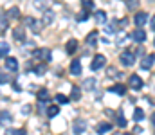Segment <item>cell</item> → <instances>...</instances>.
<instances>
[{
	"instance_id": "1",
	"label": "cell",
	"mask_w": 155,
	"mask_h": 135,
	"mask_svg": "<svg viewBox=\"0 0 155 135\" xmlns=\"http://www.w3.org/2000/svg\"><path fill=\"white\" fill-rule=\"evenodd\" d=\"M33 56H35L36 59H40V61H43V63L51 61V58H52V54H51L49 49H36V50L33 52Z\"/></svg>"
},
{
	"instance_id": "2",
	"label": "cell",
	"mask_w": 155,
	"mask_h": 135,
	"mask_svg": "<svg viewBox=\"0 0 155 135\" xmlns=\"http://www.w3.org/2000/svg\"><path fill=\"white\" fill-rule=\"evenodd\" d=\"M105 63H107V58L103 54H96L94 59H92V63H90V69L92 70H99V69L105 67Z\"/></svg>"
},
{
	"instance_id": "3",
	"label": "cell",
	"mask_w": 155,
	"mask_h": 135,
	"mask_svg": "<svg viewBox=\"0 0 155 135\" xmlns=\"http://www.w3.org/2000/svg\"><path fill=\"white\" fill-rule=\"evenodd\" d=\"M119 61L124 65V67H132L134 63H135V56L132 54V52H128V50H124L121 56H119Z\"/></svg>"
},
{
	"instance_id": "4",
	"label": "cell",
	"mask_w": 155,
	"mask_h": 135,
	"mask_svg": "<svg viewBox=\"0 0 155 135\" xmlns=\"http://www.w3.org/2000/svg\"><path fill=\"white\" fill-rule=\"evenodd\" d=\"M146 22H148V14H146L144 11H139V13H135V16H134V24H135L137 27H143Z\"/></svg>"
},
{
	"instance_id": "5",
	"label": "cell",
	"mask_w": 155,
	"mask_h": 135,
	"mask_svg": "<svg viewBox=\"0 0 155 135\" xmlns=\"http://www.w3.org/2000/svg\"><path fill=\"white\" fill-rule=\"evenodd\" d=\"M128 83H130V87H132L134 90L143 88V85H144V83H143V79H141L137 74H132V76H130V79H128Z\"/></svg>"
},
{
	"instance_id": "6",
	"label": "cell",
	"mask_w": 155,
	"mask_h": 135,
	"mask_svg": "<svg viewBox=\"0 0 155 135\" xmlns=\"http://www.w3.org/2000/svg\"><path fill=\"white\" fill-rule=\"evenodd\" d=\"M85 130H87V123H85V121H81V119H78L76 123H74V126H72L74 135H81Z\"/></svg>"
},
{
	"instance_id": "7",
	"label": "cell",
	"mask_w": 155,
	"mask_h": 135,
	"mask_svg": "<svg viewBox=\"0 0 155 135\" xmlns=\"http://www.w3.org/2000/svg\"><path fill=\"white\" fill-rule=\"evenodd\" d=\"M132 40H134V42H139V43H143V42L146 40V33H144L143 29H135V31L132 33Z\"/></svg>"
},
{
	"instance_id": "8",
	"label": "cell",
	"mask_w": 155,
	"mask_h": 135,
	"mask_svg": "<svg viewBox=\"0 0 155 135\" xmlns=\"http://www.w3.org/2000/svg\"><path fill=\"white\" fill-rule=\"evenodd\" d=\"M155 61V56L153 54H148V56H144V59H143V63H141V67L144 69V70H148V69H152V65H153Z\"/></svg>"
},
{
	"instance_id": "9",
	"label": "cell",
	"mask_w": 155,
	"mask_h": 135,
	"mask_svg": "<svg viewBox=\"0 0 155 135\" xmlns=\"http://www.w3.org/2000/svg\"><path fill=\"white\" fill-rule=\"evenodd\" d=\"M5 67H7V70L15 72V70H18V61L15 58H5Z\"/></svg>"
},
{
	"instance_id": "10",
	"label": "cell",
	"mask_w": 155,
	"mask_h": 135,
	"mask_svg": "<svg viewBox=\"0 0 155 135\" xmlns=\"http://www.w3.org/2000/svg\"><path fill=\"white\" fill-rule=\"evenodd\" d=\"M36 97H38L40 103H47V101H51V92H47V90H40V92H36Z\"/></svg>"
},
{
	"instance_id": "11",
	"label": "cell",
	"mask_w": 155,
	"mask_h": 135,
	"mask_svg": "<svg viewBox=\"0 0 155 135\" xmlns=\"http://www.w3.org/2000/svg\"><path fill=\"white\" fill-rule=\"evenodd\" d=\"M110 92H114L117 95H124V94H126V87H124L123 83H116V85L110 88Z\"/></svg>"
},
{
	"instance_id": "12",
	"label": "cell",
	"mask_w": 155,
	"mask_h": 135,
	"mask_svg": "<svg viewBox=\"0 0 155 135\" xmlns=\"http://www.w3.org/2000/svg\"><path fill=\"white\" fill-rule=\"evenodd\" d=\"M71 72H72L74 76H79V74H81V63H79V59H74V61L71 63Z\"/></svg>"
},
{
	"instance_id": "13",
	"label": "cell",
	"mask_w": 155,
	"mask_h": 135,
	"mask_svg": "<svg viewBox=\"0 0 155 135\" xmlns=\"http://www.w3.org/2000/svg\"><path fill=\"white\" fill-rule=\"evenodd\" d=\"M65 49H67V54H74V52H76V49H78V40H74V38H72V40H69Z\"/></svg>"
},
{
	"instance_id": "14",
	"label": "cell",
	"mask_w": 155,
	"mask_h": 135,
	"mask_svg": "<svg viewBox=\"0 0 155 135\" xmlns=\"http://www.w3.org/2000/svg\"><path fill=\"white\" fill-rule=\"evenodd\" d=\"M94 20H96L97 24H105V22H107V13H105V11H96V13H94Z\"/></svg>"
},
{
	"instance_id": "15",
	"label": "cell",
	"mask_w": 155,
	"mask_h": 135,
	"mask_svg": "<svg viewBox=\"0 0 155 135\" xmlns=\"http://www.w3.org/2000/svg\"><path fill=\"white\" fill-rule=\"evenodd\" d=\"M110 130H112V124H110V123H101V124H97V133L99 135L107 133V132H110Z\"/></svg>"
},
{
	"instance_id": "16",
	"label": "cell",
	"mask_w": 155,
	"mask_h": 135,
	"mask_svg": "<svg viewBox=\"0 0 155 135\" xmlns=\"http://www.w3.org/2000/svg\"><path fill=\"white\" fill-rule=\"evenodd\" d=\"M117 27H119V22H110V24L105 25V33H107V34H114Z\"/></svg>"
},
{
	"instance_id": "17",
	"label": "cell",
	"mask_w": 155,
	"mask_h": 135,
	"mask_svg": "<svg viewBox=\"0 0 155 135\" xmlns=\"http://www.w3.org/2000/svg\"><path fill=\"white\" fill-rule=\"evenodd\" d=\"M87 43L88 45H96L97 43V33H96V31L88 33V36H87Z\"/></svg>"
},
{
	"instance_id": "18",
	"label": "cell",
	"mask_w": 155,
	"mask_h": 135,
	"mask_svg": "<svg viewBox=\"0 0 155 135\" xmlns=\"http://www.w3.org/2000/svg\"><path fill=\"white\" fill-rule=\"evenodd\" d=\"M15 40H16V42H25V34H24V31H22L20 27L15 29Z\"/></svg>"
},
{
	"instance_id": "19",
	"label": "cell",
	"mask_w": 155,
	"mask_h": 135,
	"mask_svg": "<svg viewBox=\"0 0 155 135\" xmlns=\"http://www.w3.org/2000/svg\"><path fill=\"white\" fill-rule=\"evenodd\" d=\"M58 114H60V106H51V108L47 110V115H49V117H56Z\"/></svg>"
},
{
	"instance_id": "20",
	"label": "cell",
	"mask_w": 155,
	"mask_h": 135,
	"mask_svg": "<svg viewBox=\"0 0 155 135\" xmlns=\"http://www.w3.org/2000/svg\"><path fill=\"white\" fill-rule=\"evenodd\" d=\"M7 52H9V45L5 43V42H2V45H0V54H2V58H7Z\"/></svg>"
},
{
	"instance_id": "21",
	"label": "cell",
	"mask_w": 155,
	"mask_h": 135,
	"mask_svg": "<svg viewBox=\"0 0 155 135\" xmlns=\"http://www.w3.org/2000/svg\"><path fill=\"white\" fill-rule=\"evenodd\" d=\"M54 18V13L52 11H45V16H43V24H51Z\"/></svg>"
},
{
	"instance_id": "22",
	"label": "cell",
	"mask_w": 155,
	"mask_h": 135,
	"mask_svg": "<svg viewBox=\"0 0 155 135\" xmlns=\"http://www.w3.org/2000/svg\"><path fill=\"white\" fill-rule=\"evenodd\" d=\"M134 119H135V121H143V119H144V112H143L141 108H137V110L134 112Z\"/></svg>"
},
{
	"instance_id": "23",
	"label": "cell",
	"mask_w": 155,
	"mask_h": 135,
	"mask_svg": "<svg viewBox=\"0 0 155 135\" xmlns=\"http://www.w3.org/2000/svg\"><path fill=\"white\" fill-rule=\"evenodd\" d=\"M18 14H20V11H18V7H11V9L7 11V16H9V18H16Z\"/></svg>"
},
{
	"instance_id": "24",
	"label": "cell",
	"mask_w": 155,
	"mask_h": 135,
	"mask_svg": "<svg viewBox=\"0 0 155 135\" xmlns=\"http://www.w3.org/2000/svg\"><path fill=\"white\" fill-rule=\"evenodd\" d=\"M45 70H47V65H45V63H40L38 67H35V74H43V72H45Z\"/></svg>"
},
{
	"instance_id": "25",
	"label": "cell",
	"mask_w": 155,
	"mask_h": 135,
	"mask_svg": "<svg viewBox=\"0 0 155 135\" xmlns=\"http://www.w3.org/2000/svg\"><path fill=\"white\" fill-rule=\"evenodd\" d=\"M5 135H25L24 130H13V128H9V130H5Z\"/></svg>"
},
{
	"instance_id": "26",
	"label": "cell",
	"mask_w": 155,
	"mask_h": 135,
	"mask_svg": "<svg viewBox=\"0 0 155 135\" xmlns=\"http://www.w3.org/2000/svg\"><path fill=\"white\" fill-rule=\"evenodd\" d=\"M87 18H88V11H87V9H83V11L78 14V22H85Z\"/></svg>"
},
{
	"instance_id": "27",
	"label": "cell",
	"mask_w": 155,
	"mask_h": 135,
	"mask_svg": "<svg viewBox=\"0 0 155 135\" xmlns=\"http://www.w3.org/2000/svg\"><path fill=\"white\" fill-rule=\"evenodd\" d=\"M83 87H85V88H94V87H96V79H94V78L87 79V81L83 83Z\"/></svg>"
},
{
	"instance_id": "28",
	"label": "cell",
	"mask_w": 155,
	"mask_h": 135,
	"mask_svg": "<svg viewBox=\"0 0 155 135\" xmlns=\"http://www.w3.org/2000/svg\"><path fill=\"white\" fill-rule=\"evenodd\" d=\"M56 101H58L60 104H67V103H69V97H65L63 94H58V95H56Z\"/></svg>"
},
{
	"instance_id": "29",
	"label": "cell",
	"mask_w": 155,
	"mask_h": 135,
	"mask_svg": "<svg viewBox=\"0 0 155 135\" xmlns=\"http://www.w3.org/2000/svg\"><path fill=\"white\" fill-rule=\"evenodd\" d=\"M139 5V0H126V7L128 9H135Z\"/></svg>"
},
{
	"instance_id": "30",
	"label": "cell",
	"mask_w": 155,
	"mask_h": 135,
	"mask_svg": "<svg viewBox=\"0 0 155 135\" xmlns=\"http://www.w3.org/2000/svg\"><path fill=\"white\" fill-rule=\"evenodd\" d=\"M117 124H119L121 128H124V126L128 124V121L124 119V115H119V117H117Z\"/></svg>"
},
{
	"instance_id": "31",
	"label": "cell",
	"mask_w": 155,
	"mask_h": 135,
	"mask_svg": "<svg viewBox=\"0 0 155 135\" xmlns=\"http://www.w3.org/2000/svg\"><path fill=\"white\" fill-rule=\"evenodd\" d=\"M71 99H72V101H78V99H79V88H78V87L72 88V95H71Z\"/></svg>"
},
{
	"instance_id": "32",
	"label": "cell",
	"mask_w": 155,
	"mask_h": 135,
	"mask_svg": "<svg viewBox=\"0 0 155 135\" xmlns=\"http://www.w3.org/2000/svg\"><path fill=\"white\" fill-rule=\"evenodd\" d=\"M81 2H83V9H87V11H90V9H92V5H94V4H92V0H81Z\"/></svg>"
},
{
	"instance_id": "33",
	"label": "cell",
	"mask_w": 155,
	"mask_h": 135,
	"mask_svg": "<svg viewBox=\"0 0 155 135\" xmlns=\"http://www.w3.org/2000/svg\"><path fill=\"white\" fill-rule=\"evenodd\" d=\"M7 121H11V115L5 110H2V123H7Z\"/></svg>"
},
{
	"instance_id": "34",
	"label": "cell",
	"mask_w": 155,
	"mask_h": 135,
	"mask_svg": "<svg viewBox=\"0 0 155 135\" xmlns=\"http://www.w3.org/2000/svg\"><path fill=\"white\" fill-rule=\"evenodd\" d=\"M7 18H9V16H5V14H2V33L5 31V25H7Z\"/></svg>"
},
{
	"instance_id": "35",
	"label": "cell",
	"mask_w": 155,
	"mask_h": 135,
	"mask_svg": "<svg viewBox=\"0 0 155 135\" xmlns=\"http://www.w3.org/2000/svg\"><path fill=\"white\" fill-rule=\"evenodd\" d=\"M137 133H143V128L135 124V128H134V135H137Z\"/></svg>"
},
{
	"instance_id": "36",
	"label": "cell",
	"mask_w": 155,
	"mask_h": 135,
	"mask_svg": "<svg viewBox=\"0 0 155 135\" xmlns=\"http://www.w3.org/2000/svg\"><path fill=\"white\" fill-rule=\"evenodd\" d=\"M0 81H2V85H4V83L7 81V76H5V74H2V79H0Z\"/></svg>"
},
{
	"instance_id": "37",
	"label": "cell",
	"mask_w": 155,
	"mask_h": 135,
	"mask_svg": "<svg viewBox=\"0 0 155 135\" xmlns=\"http://www.w3.org/2000/svg\"><path fill=\"white\" fill-rule=\"evenodd\" d=\"M31 112V108H29V104H25V108H24V114H29Z\"/></svg>"
},
{
	"instance_id": "38",
	"label": "cell",
	"mask_w": 155,
	"mask_h": 135,
	"mask_svg": "<svg viewBox=\"0 0 155 135\" xmlns=\"http://www.w3.org/2000/svg\"><path fill=\"white\" fill-rule=\"evenodd\" d=\"M150 25H152V29H153V31H155V16H153V18H152V22H150Z\"/></svg>"
},
{
	"instance_id": "39",
	"label": "cell",
	"mask_w": 155,
	"mask_h": 135,
	"mask_svg": "<svg viewBox=\"0 0 155 135\" xmlns=\"http://www.w3.org/2000/svg\"><path fill=\"white\" fill-rule=\"evenodd\" d=\"M152 126H153V128H155V112H153V114H152Z\"/></svg>"
},
{
	"instance_id": "40",
	"label": "cell",
	"mask_w": 155,
	"mask_h": 135,
	"mask_svg": "<svg viewBox=\"0 0 155 135\" xmlns=\"http://www.w3.org/2000/svg\"><path fill=\"white\" fill-rule=\"evenodd\" d=\"M124 135H134V133H124Z\"/></svg>"
},
{
	"instance_id": "41",
	"label": "cell",
	"mask_w": 155,
	"mask_h": 135,
	"mask_svg": "<svg viewBox=\"0 0 155 135\" xmlns=\"http://www.w3.org/2000/svg\"><path fill=\"white\" fill-rule=\"evenodd\" d=\"M153 43H155V42H153Z\"/></svg>"
}]
</instances>
